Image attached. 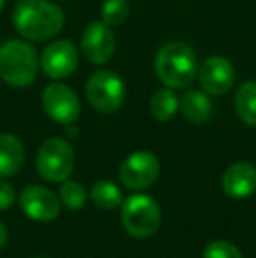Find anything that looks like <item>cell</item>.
Wrapping results in <instances>:
<instances>
[{
	"label": "cell",
	"instance_id": "6da1fadb",
	"mask_svg": "<svg viewBox=\"0 0 256 258\" xmlns=\"http://www.w3.org/2000/svg\"><path fill=\"white\" fill-rule=\"evenodd\" d=\"M13 25L27 41L41 42L62 32L65 16L62 7L49 0H21L13 11Z\"/></svg>",
	"mask_w": 256,
	"mask_h": 258
},
{
	"label": "cell",
	"instance_id": "7a4b0ae2",
	"mask_svg": "<svg viewBox=\"0 0 256 258\" xmlns=\"http://www.w3.org/2000/svg\"><path fill=\"white\" fill-rule=\"evenodd\" d=\"M154 72L167 88H188L197 79L198 60L192 46L181 41L165 42L154 56Z\"/></svg>",
	"mask_w": 256,
	"mask_h": 258
},
{
	"label": "cell",
	"instance_id": "3957f363",
	"mask_svg": "<svg viewBox=\"0 0 256 258\" xmlns=\"http://www.w3.org/2000/svg\"><path fill=\"white\" fill-rule=\"evenodd\" d=\"M41 58L27 41L11 39L0 46V78L9 86L25 88L35 81Z\"/></svg>",
	"mask_w": 256,
	"mask_h": 258
},
{
	"label": "cell",
	"instance_id": "277c9868",
	"mask_svg": "<svg viewBox=\"0 0 256 258\" xmlns=\"http://www.w3.org/2000/svg\"><path fill=\"white\" fill-rule=\"evenodd\" d=\"M160 207L149 195H132L121 207V223L130 235L146 239L156 234L160 227Z\"/></svg>",
	"mask_w": 256,
	"mask_h": 258
},
{
	"label": "cell",
	"instance_id": "5b68a950",
	"mask_svg": "<svg viewBox=\"0 0 256 258\" xmlns=\"http://www.w3.org/2000/svg\"><path fill=\"white\" fill-rule=\"evenodd\" d=\"M86 99L95 111L102 114L116 112L127 97L125 83L113 71H97L86 83Z\"/></svg>",
	"mask_w": 256,
	"mask_h": 258
},
{
	"label": "cell",
	"instance_id": "8992f818",
	"mask_svg": "<svg viewBox=\"0 0 256 258\" xmlns=\"http://www.w3.org/2000/svg\"><path fill=\"white\" fill-rule=\"evenodd\" d=\"M74 150L65 139L51 137L44 141L37 151V170L44 179L62 183L74 170Z\"/></svg>",
	"mask_w": 256,
	"mask_h": 258
},
{
	"label": "cell",
	"instance_id": "52a82bcc",
	"mask_svg": "<svg viewBox=\"0 0 256 258\" xmlns=\"http://www.w3.org/2000/svg\"><path fill=\"white\" fill-rule=\"evenodd\" d=\"M42 107L46 114L60 125H70L81 114L79 97L63 83H51L46 86L42 92Z\"/></svg>",
	"mask_w": 256,
	"mask_h": 258
},
{
	"label": "cell",
	"instance_id": "ba28073f",
	"mask_svg": "<svg viewBox=\"0 0 256 258\" xmlns=\"http://www.w3.org/2000/svg\"><path fill=\"white\" fill-rule=\"evenodd\" d=\"M160 174V160L151 151L132 153L121 163L120 179L130 190H146L156 181Z\"/></svg>",
	"mask_w": 256,
	"mask_h": 258
},
{
	"label": "cell",
	"instance_id": "9c48e42d",
	"mask_svg": "<svg viewBox=\"0 0 256 258\" xmlns=\"http://www.w3.org/2000/svg\"><path fill=\"white\" fill-rule=\"evenodd\" d=\"M198 83H200L202 90L207 92L212 97H221L235 83V69H233L232 61L226 60L225 56H209L198 65L197 72Z\"/></svg>",
	"mask_w": 256,
	"mask_h": 258
},
{
	"label": "cell",
	"instance_id": "30bf717a",
	"mask_svg": "<svg viewBox=\"0 0 256 258\" xmlns=\"http://www.w3.org/2000/svg\"><path fill=\"white\" fill-rule=\"evenodd\" d=\"M81 51L90 63H107L116 51V37L109 25L102 20L92 21L81 35Z\"/></svg>",
	"mask_w": 256,
	"mask_h": 258
},
{
	"label": "cell",
	"instance_id": "8fae6325",
	"mask_svg": "<svg viewBox=\"0 0 256 258\" xmlns=\"http://www.w3.org/2000/svg\"><path fill=\"white\" fill-rule=\"evenodd\" d=\"M79 63V51L70 41H53L41 54V69L51 79H65L74 74Z\"/></svg>",
	"mask_w": 256,
	"mask_h": 258
},
{
	"label": "cell",
	"instance_id": "7c38bea8",
	"mask_svg": "<svg viewBox=\"0 0 256 258\" xmlns=\"http://www.w3.org/2000/svg\"><path fill=\"white\" fill-rule=\"evenodd\" d=\"M20 207L30 220L48 223L60 214V199L49 188L32 184L21 191Z\"/></svg>",
	"mask_w": 256,
	"mask_h": 258
},
{
	"label": "cell",
	"instance_id": "4fadbf2b",
	"mask_svg": "<svg viewBox=\"0 0 256 258\" xmlns=\"http://www.w3.org/2000/svg\"><path fill=\"white\" fill-rule=\"evenodd\" d=\"M223 191L232 199H246L256 191V167L249 162H237L223 174Z\"/></svg>",
	"mask_w": 256,
	"mask_h": 258
},
{
	"label": "cell",
	"instance_id": "5bb4252c",
	"mask_svg": "<svg viewBox=\"0 0 256 258\" xmlns=\"http://www.w3.org/2000/svg\"><path fill=\"white\" fill-rule=\"evenodd\" d=\"M179 109L186 119L192 123H205L211 119L214 105H212L211 95L204 90H188L179 100Z\"/></svg>",
	"mask_w": 256,
	"mask_h": 258
},
{
	"label": "cell",
	"instance_id": "9a60e30c",
	"mask_svg": "<svg viewBox=\"0 0 256 258\" xmlns=\"http://www.w3.org/2000/svg\"><path fill=\"white\" fill-rule=\"evenodd\" d=\"M25 163V148L13 134H0V177L16 174Z\"/></svg>",
	"mask_w": 256,
	"mask_h": 258
},
{
	"label": "cell",
	"instance_id": "2e32d148",
	"mask_svg": "<svg viewBox=\"0 0 256 258\" xmlns=\"http://www.w3.org/2000/svg\"><path fill=\"white\" fill-rule=\"evenodd\" d=\"M179 111V99L172 88H160L153 93L149 102V112L156 121H168Z\"/></svg>",
	"mask_w": 256,
	"mask_h": 258
},
{
	"label": "cell",
	"instance_id": "e0dca14e",
	"mask_svg": "<svg viewBox=\"0 0 256 258\" xmlns=\"http://www.w3.org/2000/svg\"><path fill=\"white\" fill-rule=\"evenodd\" d=\"M235 111L246 125L256 126V81H246L237 88Z\"/></svg>",
	"mask_w": 256,
	"mask_h": 258
},
{
	"label": "cell",
	"instance_id": "ac0fdd59",
	"mask_svg": "<svg viewBox=\"0 0 256 258\" xmlns=\"http://www.w3.org/2000/svg\"><path fill=\"white\" fill-rule=\"evenodd\" d=\"M90 197L100 209H114L123 204V194L111 181H97L90 190Z\"/></svg>",
	"mask_w": 256,
	"mask_h": 258
},
{
	"label": "cell",
	"instance_id": "d6986e66",
	"mask_svg": "<svg viewBox=\"0 0 256 258\" xmlns=\"http://www.w3.org/2000/svg\"><path fill=\"white\" fill-rule=\"evenodd\" d=\"M130 6L127 0H104L100 7V20L111 28L121 25L128 18Z\"/></svg>",
	"mask_w": 256,
	"mask_h": 258
},
{
	"label": "cell",
	"instance_id": "ffe728a7",
	"mask_svg": "<svg viewBox=\"0 0 256 258\" xmlns=\"http://www.w3.org/2000/svg\"><path fill=\"white\" fill-rule=\"evenodd\" d=\"M60 202L70 211L82 209L86 202V188L79 181H67L60 188Z\"/></svg>",
	"mask_w": 256,
	"mask_h": 258
},
{
	"label": "cell",
	"instance_id": "44dd1931",
	"mask_svg": "<svg viewBox=\"0 0 256 258\" xmlns=\"http://www.w3.org/2000/svg\"><path fill=\"white\" fill-rule=\"evenodd\" d=\"M204 258H242V253L226 241L209 242L204 249Z\"/></svg>",
	"mask_w": 256,
	"mask_h": 258
},
{
	"label": "cell",
	"instance_id": "7402d4cb",
	"mask_svg": "<svg viewBox=\"0 0 256 258\" xmlns=\"http://www.w3.org/2000/svg\"><path fill=\"white\" fill-rule=\"evenodd\" d=\"M14 188L11 186L7 181H2L0 179V211H7L11 209V206L14 204Z\"/></svg>",
	"mask_w": 256,
	"mask_h": 258
},
{
	"label": "cell",
	"instance_id": "603a6c76",
	"mask_svg": "<svg viewBox=\"0 0 256 258\" xmlns=\"http://www.w3.org/2000/svg\"><path fill=\"white\" fill-rule=\"evenodd\" d=\"M6 242H7V228H6V225L0 221V249L6 246Z\"/></svg>",
	"mask_w": 256,
	"mask_h": 258
},
{
	"label": "cell",
	"instance_id": "cb8c5ba5",
	"mask_svg": "<svg viewBox=\"0 0 256 258\" xmlns=\"http://www.w3.org/2000/svg\"><path fill=\"white\" fill-rule=\"evenodd\" d=\"M4 6H6V0H0V11L4 9Z\"/></svg>",
	"mask_w": 256,
	"mask_h": 258
}]
</instances>
